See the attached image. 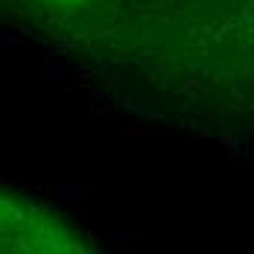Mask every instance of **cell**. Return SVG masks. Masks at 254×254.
<instances>
[{"mask_svg": "<svg viewBox=\"0 0 254 254\" xmlns=\"http://www.w3.org/2000/svg\"><path fill=\"white\" fill-rule=\"evenodd\" d=\"M47 3H91V0H47Z\"/></svg>", "mask_w": 254, "mask_h": 254, "instance_id": "6da1fadb", "label": "cell"}]
</instances>
